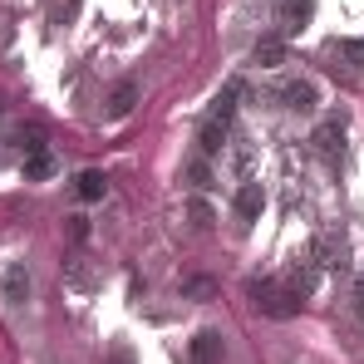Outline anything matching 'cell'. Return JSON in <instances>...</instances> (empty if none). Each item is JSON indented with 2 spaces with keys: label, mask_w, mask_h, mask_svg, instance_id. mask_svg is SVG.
<instances>
[{
  "label": "cell",
  "mask_w": 364,
  "mask_h": 364,
  "mask_svg": "<svg viewBox=\"0 0 364 364\" xmlns=\"http://www.w3.org/2000/svg\"><path fill=\"white\" fill-rule=\"evenodd\" d=\"M237 99H242V84L232 79V84H227V89H222L217 99H212V114H207V119H217V123H232V114H237Z\"/></svg>",
  "instance_id": "8fae6325"
},
{
  "label": "cell",
  "mask_w": 364,
  "mask_h": 364,
  "mask_svg": "<svg viewBox=\"0 0 364 364\" xmlns=\"http://www.w3.org/2000/svg\"><path fill=\"white\" fill-rule=\"evenodd\" d=\"M104 192H109V182H104V173H94V168L74 178V197L79 202H104Z\"/></svg>",
  "instance_id": "30bf717a"
},
{
  "label": "cell",
  "mask_w": 364,
  "mask_h": 364,
  "mask_svg": "<svg viewBox=\"0 0 364 364\" xmlns=\"http://www.w3.org/2000/svg\"><path fill=\"white\" fill-rule=\"evenodd\" d=\"M251 64H261V69H276V64H286V45H281V40H256V50H251Z\"/></svg>",
  "instance_id": "7c38bea8"
},
{
  "label": "cell",
  "mask_w": 364,
  "mask_h": 364,
  "mask_svg": "<svg viewBox=\"0 0 364 364\" xmlns=\"http://www.w3.org/2000/svg\"><path fill=\"white\" fill-rule=\"evenodd\" d=\"M261 207H266L261 182H242V187H237V217H242V222H256V217H261Z\"/></svg>",
  "instance_id": "52a82bcc"
},
{
  "label": "cell",
  "mask_w": 364,
  "mask_h": 364,
  "mask_svg": "<svg viewBox=\"0 0 364 364\" xmlns=\"http://www.w3.org/2000/svg\"><path fill=\"white\" fill-rule=\"evenodd\" d=\"M310 10H315V0H281V15H286V30H301L305 20H310Z\"/></svg>",
  "instance_id": "9a60e30c"
},
{
  "label": "cell",
  "mask_w": 364,
  "mask_h": 364,
  "mask_svg": "<svg viewBox=\"0 0 364 364\" xmlns=\"http://www.w3.org/2000/svg\"><path fill=\"white\" fill-rule=\"evenodd\" d=\"M315 153H325V158H340V148H345V119H325L315 128Z\"/></svg>",
  "instance_id": "5b68a950"
},
{
  "label": "cell",
  "mask_w": 364,
  "mask_h": 364,
  "mask_svg": "<svg viewBox=\"0 0 364 364\" xmlns=\"http://www.w3.org/2000/svg\"><path fill=\"white\" fill-rule=\"evenodd\" d=\"M192 222H197V227H212V207H207V202H202V197H197V202H192Z\"/></svg>",
  "instance_id": "ffe728a7"
},
{
  "label": "cell",
  "mask_w": 364,
  "mask_h": 364,
  "mask_svg": "<svg viewBox=\"0 0 364 364\" xmlns=\"http://www.w3.org/2000/svg\"><path fill=\"white\" fill-rule=\"evenodd\" d=\"M45 178H55V158L50 153H30L25 158V182H45Z\"/></svg>",
  "instance_id": "5bb4252c"
},
{
  "label": "cell",
  "mask_w": 364,
  "mask_h": 364,
  "mask_svg": "<svg viewBox=\"0 0 364 364\" xmlns=\"http://www.w3.org/2000/svg\"><path fill=\"white\" fill-rule=\"evenodd\" d=\"M251 301L261 305L266 315H276V320H286V315H296V310H301V296L276 291V281H251Z\"/></svg>",
  "instance_id": "7a4b0ae2"
},
{
  "label": "cell",
  "mask_w": 364,
  "mask_h": 364,
  "mask_svg": "<svg viewBox=\"0 0 364 364\" xmlns=\"http://www.w3.org/2000/svg\"><path fill=\"white\" fill-rule=\"evenodd\" d=\"M69 237L84 242V237H89V217H69Z\"/></svg>",
  "instance_id": "44dd1931"
},
{
  "label": "cell",
  "mask_w": 364,
  "mask_h": 364,
  "mask_svg": "<svg viewBox=\"0 0 364 364\" xmlns=\"http://www.w3.org/2000/svg\"><path fill=\"white\" fill-rule=\"evenodd\" d=\"M340 55H345L350 64H364V40H345V45H340Z\"/></svg>",
  "instance_id": "d6986e66"
},
{
  "label": "cell",
  "mask_w": 364,
  "mask_h": 364,
  "mask_svg": "<svg viewBox=\"0 0 364 364\" xmlns=\"http://www.w3.org/2000/svg\"><path fill=\"white\" fill-rule=\"evenodd\" d=\"M187 182H192L197 192L212 187V168H207V158H192V163H187Z\"/></svg>",
  "instance_id": "2e32d148"
},
{
  "label": "cell",
  "mask_w": 364,
  "mask_h": 364,
  "mask_svg": "<svg viewBox=\"0 0 364 364\" xmlns=\"http://www.w3.org/2000/svg\"><path fill=\"white\" fill-rule=\"evenodd\" d=\"M0 296H5V305L30 301V266H25V261H5V271H0Z\"/></svg>",
  "instance_id": "3957f363"
},
{
  "label": "cell",
  "mask_w": 364,
  "mask_h": 364,
  "mask_svg": "<svg viewBox=\"0 0 364 364\" xmlns=\"http://www.w3.org/2000/svg\"><path fill=\"white\" fill-rule=\"evenodd\" d=\"M182 296H192V301H212L217 286H212L207 276H192V281H182Z\"/></svg>",
  "instance_id": "e0dca14e"
},
{
  "label": "cell",
  "mask_w": 364,
  "mask_h": 364,
  "mask_svg": "<svg viewBox=\"0 0 364 364\" xmlns=\"http://www.w3.org/2000/svg\"><path fill=\"white\" fill-rule=\"evenodd\" d=\"M133 104H138V84H119L114 99H109V119H128Z\"/></svg>",
  "instance_id": "4fadbf2b"
},
{
  "label": "cell",
  "mask_w": 364,
  "mask_h": 364,
  "mask_svg": "<svg viewBox=\"0 0 364 364\" xmlns=\"http://www.w3.org/2000/svg\"><path fill=\"white\" fill-rule=\"evenodd\" d=\"M320 271H340L345 266V232L340 227H325V232H315V242H310V251H305Z\"/></svg>",
  "instance_id": "6da1fadb"
},
{
  "label": "cell",
  "mask_w": 364,
  "mask_h": 364,
  "mask_svg": "<svg viewBox=\"0 0 364 364\" xmlns=\"http://www.w3.org/2000/svg\"><path fill=\"white\" fill-rule=\"evenodd\" d=\"M315 286H320V266L305 256V261H296V266H291V276H286V291H291V296H310Z\"/></svg>",
  "instance_id": "8992f818"
},
{
  "label": "cell",
  "mask_w": 364,
  "mask_h": 364,
  "mask_svg": "<svg viewBox=\"0 0 364 364\" xmlns=\"http://www.w3.org/2000/svg\"><path fill=\"white\" fill-rule=\"evenodd\" d=\"M192 360H197V364H217V360H222V335H217V330H197V340H192Z\"/></svg>",
  "instance_id": "9c48e42d"
},
{
  "label": "cell",
  "mask_w": 364,
  "mask_h": 364,
  "mask_svg": "<svg viewBox=\"0 0 364 364\" xmlns=\"http://www.w3.org/2000/svg\"><path fill=\"white\" fill-rule=\"evenodd\" d=\"M355 315L364 320V276H360V286H355Z\"/></svg>",
  "instance_id": "7402d4cb"
},
{
  "label": "cell",
  "mask_w": 364,
  "mask_h": 364,
  "mask_svg": "<svg viewBox=\"0 0 364 364\" xmlns=\"http://www.w3.org/2000/svg\"><path fill=\"white\" fill-rule=\"evenodd\" d=\"M281 104H286L291 114H310V109L320 104V89H315L310 79H291V84L281 89Z\"/></svg>",
  "instance_id": "277c9868"
},
{
  "label": "cell",
  "mask_w": 364,
  "mask_h": 364,
  "mask_svg": "<svg viewBox=\"0 0 364 364\" xmlns=\"http://www.w3.org/2000/svg\"><path fill=\"white\" fill-rule=\"evenodd\" d=\"M15 143H20V153H25V158H30V153H45V138H40V128H20V138H15Z\"/></svg>",
  "instance_id": "ac0fdd59"
},
{
  "label": "cell",
  "mask_w": 364,
  "mask_h": 364,
  "mask_svg": "<svg viewBox=\"0 0 364 364\" xmlns=\"http://www.w3.org/2000/svg\"><path fill=\"white\" fill-rule=\"evenodd\" d=\"M197 148H202V158H217V153L227 148V123L202 119V128H197Z\"/></svg>",
  "instance_id": "ba28073f"
}]
</instances>
